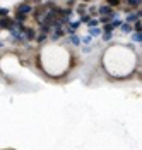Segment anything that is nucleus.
Instances as JSON below:
<instances>
[{"label":"nucleus","mask_w":142,"mask_h":150,"mask_svg":"<svg viewBox=\"0 0 142 150\" xmlns=\"http://www.w3.org/2000/svg\"><path fill=\"white\" fill-rule=\"evenodd\" d=\"M141 19V11H135V12H128L127 14V21L128 24H132V23H135V21H139Z\"/></svg>","instance_id":"20e7f679"},{"label":"nucleus","mask_w":142,"mask_h":150,"mask_svg":"<svg viewBox=\"0 0 142 150\" xmlns=\"http://www.w3.org/2000/svg\"><path fill=\"white\" fill-rule=\"evenodd\" d=\"M70 43L72 45H81V38H79L77 35H72L70 36Z\"/></svg>","instance_id":"f8f14e48"},{"label":"nucleus","mask_w":142,"mask_h":150,"mask_svg":"<svg viewBox=\"0 0 142 150\" xmlns=\"http://www.w3.org/2000/svg\"><path fill=\"white\" fill-rule=\"evenodd\" d=\"M7 16H9V9L0 7V17H7Z\"/></svg>","instance_id":"a211bd4d"},{"label":"nucleus","mask_w":142,"mask_h":150,"mask_svg":"<svg viewBox=\"0 0 142 150\" xmlns=\"http://www.w3.org/2000/svg\"><path fill=\"white\" fill-rule=\"evenodd\" d=\"M122 0H106V5H110V7H115V5H118Z\"/></svg>","instance_id":"f3484780"},{"label":"nucleus","mask_w":142,"mask_h":150,"mask_svg":"<svg viewBox=\"0 0 142 150\" xmlns=\"http://www.w3.org/2000/svg\"><path fill=\"white\" fill-rule=\"evenodd\" d=\"M132 40H134L135 43H141L142 42V35L141 33H134V35H132Z\"/></svg>","instance_id":"ddd939ff"},{"label":"nucleus","mask_w":142,"mask_h":150,"mask_svg":"<svg viewBox=\"0 0 142 150\" xmlns=\"http://www.w3.org/2000/svg\"><path fill=\"white\" fill-rule=\"evenodd\" d=\"M132 30H134V33H141V31H142V24H141V19L134 23V28H132Z\"/></svg>","instance_id":"9b49d317"},{"label":"nucleus","mask_w":142,"mask_h":150,"mask_svg":"<svg viewBox=\"0 0 142 150\" xmlns=\"http://www.w3.org/2000/svg\"><path fill=\"white\" fill-rule=\"evenodd\" d=\"M96 11H98L96 14H101V16H116L110 5H101V7H98V9H96Z\"/></svg>","instance_id":"7ed1b4c3"},{"label":"nucleus","mask_w":142,"mask_h":150,"mask_svg":"<svg viewBox=\"0 0 142 150\" xmlns=\"http://www.w3.org/2000/svg\"><path fill=\"white\" fill-rule=\"evenodd\" d=\"M36 38V31L33 28H26L24 30V40H34Z\"/></svg>","instance_id":"39448f33"},{"label":"nucleus","mask_w":142,"mask_h":150,"mask_svg":"<svg viewBox=\"0 0 142 150\" xmlns=\"http://www.w3.org/2000/svg\"><path fill=\"white\" fill-rule=\"evenodd\" d=\"M2 45H3V43H2V42H0V47H2Z\"/></svg>","instance_id":"393cba45"},{"label":"nucleus","mask_w":142,"mask_h":150,"mask_svg":"<svg viewBox=\"0 0 142 150\" xmlns=\"http://www.w3.org/2000/svg\"><path fill=\"white\" fill-rule=\"evenodd\" d=\"M14 21H15V23H21V24H22V23L26 21V16L22 14V12H17V11H15V17H14Z\"/></svg>","instance_id":"0eeeda50"},{"label":"nucleus","mask_w":142,"mask_h":150,"mask_svg":"<svg viewBox=\"0 0 142 150\" xmlns=\"http://www.w3.org/2000/svg\"><path fill=\"white\" fill-rule=\"evenodd\" d=\"M0 30H9L12 31L15 30V21L12 19V17H0Z\"/></svg>","instance_id":"f257e3e1"},{"label":"nucleus","mask_w":142,"mask_h":150,"mask_svg":"<svg viewBox=\"0 0 142 150\" xmlns=\"http://www.w3.org/2000/svg\"><path fill=\"white\" fill-rule=\"evenodd\" d=\"M98 23H100L98 19H89V23H87V26H89V28H96V26H98Z\"/></svg>","instance_id":"dca6fc26"},{"label":"nucleus","mask_w":142,"mask_h":150,"mask_svg":"<svg viewBox=\"0 0 142 150\" xmlns=\"http://www.w3.org/2000/svg\"><path fill=\"white\" fill-rule=\"evenodd\" d=\"M82 2H91V0H82Z\"/></svg>","instance_id":"b1692460"},{"label":"nucleus","mask_w":142,"mask_h":150,"mask_svg":"<svg viewBox=\"0 0 142 150\" xmlns=\"http://www.w3.org/2000/svg\"><path fill=\"white\" fill-rule=\"evenodd\" d=\"M103 40H106V42L111 40V33H104V35H103Z\"/></svg>","instance_id":"5701e85b"},{"label":"nucleus","mask_w":142,"mask_h":150,"mask_svg":"<svg viewBox=\"0 0 142 150\" xmlns=\"http://www.w3.org/2000/svg\"><path fill=\"white\" fill-rule=\"evenodd\" d=\"M98 35H101V30L96 26V28H89V36L93 38V36H98Z\"/></svg>","instance_id":"6e6552de"},{"label":"nucleus","mask_w":142,"mask_h":150,"mask_svg":"<svg viewBox=\"0 0 142 150\" xmlns=\"http://www.w3.org/2000/svg\"><path fill=\"white\" fill-rule=\"evenodd\" d=\"M89 19H91V16H89V14H82L79 21H81V23H89Z\"/></svg>","instance_id":"6ab92c4d"},{"label":"nucleus","mask_w":142,"mask_h":150,"mask_svg":"<svg viewBox=\"0 0 142 150\" xmlns=\"http://www.w3.org/2000/svg\"><path fill=\"white\" fill-rule=\"evenodd\" d=\"M103 28H104V33H111V31H113V26H111L110 23H108V24H104Z\"/></svg>","instance_id":"aec40b11"},{"label":"nucleus","mask_w":142,"mask_h":150,"mask_svg":"<svg viewBox=\"0 0 142 150\" xmlns=\"http://www.w3.org/2000/svg\"><path fill=\"white\" fill-rule=\"evenodd\" d=\"M45 40H46V35H40V36H38V38H36V42H38V43H43V42H45Z\"/></svg>","instance_id":"412c9836"},{"label":"nucleus","mask_w":142,"mask_h":150,"mask_svg":"<svg viewBox=\"0 0 142 150\" xmlns=\"http://www.w3.org/2000/svg\"><path fill=\"white\" fill-rule=\"evenodd\" d=\"M15 11H17V12H22L24 16H28L29 12H33V7L29 5L28 2H24V4H19V5L15 7Z\"/></svg>","instance_id":"f03ea898"},{"label":"nucleus","mask_w":142,"mask_h":150,"mask_svg":"<svg viewBox=\"0 0 142 150\" xmlns=\"http://www.w3.org/2000/svg\"><path fill=\"white\" fill-rule=\"evenodd\" d=\"M81 40H82L84 43H91V40H93V38H91V36L87 35V36H84V38H81Z\"/></svg>","instance_id":"4be33fe9"},{"label":"nucleus","mask_w":142,"mask_h":150,"mask_svg":"<svg viewBox=\"0 0 142 150\" xmlns=\"http://www.w3.org/2000/svg\"><path fill=\"white\" fill-rule=\"evenodd\" d=\"M141 2H142V0H127V4L130 5V7H139V5H141Z\"/></svg>","instance_id":"4468645a"},{"label":"nucleus","mask_w":142,"mask_h":150,"mask_svg":"<svg viewBox=\"0 0 142 150\" xmlns=\"http://www.w3.org/2000/svg\"><path fill=\"white\" fill-rule=\"evenodd\" d=\"M79 26H81V21H74V23H70L69 24V33H74V31H77L79 30Z\"/></svg>","instance_id":"423d86ee"},{"label":"nucleus","mask_w":142,"mask_h":150,"mask_svg":"<svg viewBox=\"0 0 142 150\" xmlns=\"http://www.w3.org/2000/svg\"><path fill=\"white\" fill-rule=\"evenodd\" d=\"M122 31L123 33H132V24H128V23H122Z\"/></svg>","instance_id":"9d476101"},{"label":"nucleus","mask_w":142,"mask_h":150,"mask_svg":"<svg viewBox=\"0 0 142 150\" xmlns=\"http://www.w3.org/2000/svg\"><path fill=\"white\" fill-rule=\"evenodd\" d=\"M110 24L113 26V30H116V28H120V26H122V21H120V19H115V21H111Z\"/></svg>","instance_id":"2eb2a0df"},{"label":"nucleus","mask_w":142,"mask_h":150,"mask_svg":"<svg viewBox=\"0 0 142 150\" xmlns=\"http://www.w3.org/2000/svg\"><path fill=\"white\" fill-rule=\"evenodd\" d=\"M40 31H41L43 35H48V33H52V26H50V24H41Z\"/></svg>","instance_id":"1a4fd4ad"}]
</instances>
